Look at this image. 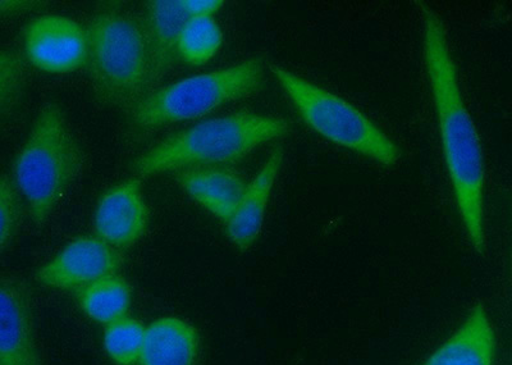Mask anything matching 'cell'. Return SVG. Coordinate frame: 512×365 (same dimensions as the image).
Segmentation results:
<instances>
[{"instance_id":"obj_1","label":"cell","mask_w":512,"mask_h":365,"mask_svg":"<svg viewBox=\"0 0 512 365\" xmlns=\"http://www.w3.org/2000/svg\"><path fill=\"white\" fill-rule=\"evenodd\" d=\"M423 54L443 157L466 235L479 254L486 252L484 184L486 167L477 126L466 108L459 76L442 21L432 11L424 13Z\"/></svg>"},{"instance_id":"obj_2","label":"cell","mask_w":512,"mask_h":365,"mask_svg":"<svg viewBox=\"0 0 512 365\" xmlns=\"http://www.w3.org/2000/svg\"><path fill=\"white\" fill-rule=\"evenodd\" d=\"M288 131L290 125L280 117L245 111L226 114L169 136L140 155L132 170L137 176L149 177L187 168L228 166Z\"/></svg>"},{"instance_id":"obj_3","label":"cell","mask_w":512,"mask_h":365,"mask_svg":"<svg viewBox=\"0 0 512 365\" xmlns=\"http://www.w3.org/2000/svg\"><path fill=\"white\" fill-rule=\"evenodd\" d=\"M88 35V66L100 102L132 108L150 94V53L143 21L120 9H104L90 22Z\"/></svg>"},{"instance_id":"obj_4","label":"cell","mask_w":512,"mask_h":365,"mask_svg":"<svg viewBox=\"0 0 512 365\" xmlns=\"http://www.w3.org/2000/svg\"><path fill=\"white\" fill-rule=\"evenodd\" d=\"M82 155L61 107L41 109L18 153L13 176L36 225H44L79 175Z\"/></svg>"},{"instance_id":"obj_5","label":"cell","mask_w":512,"mask_h":365,"mask_svg":"<svg viewBox=\"0 0 512 365\" xmlns=\"http://www.w3.org/2000/svg\"><path fill=\"white\" fill-rule=\"evenodd\" d=\"M264 81L262 59L251 58L223 70L187 77L152 91L131 108L130 120L145 130L196 120L258 93Z\"/></svg>"},{"instance_id":"obj_6","label":"cell","mask_w":512,"mask_h":365,"mask_svg":"<svg viewBox=\"0 0 512 365\" xmlns=\"http://www.w3.org/2000/svg\"><path fill=\"white\" fill-rule=\"evenodd\" d=\"M271 71L301 120L315 134L383 166L399 161V146L360 109L285 68L272 66Z\"/></svg>"},{"instance_id":"obj_7","label":"cell","mask_w":512,"mask_h":365,"mask_svg":"<svg viewBox=\"0 0 512 365\" xmlns=\"http://www.w3.org/2000/svg\"><path fill=\"white\" fill-rule=\"evenodd\" d=\"M25 52L32 66L48 73H71L89 63V35L71 18L47 15L27 26Z\"/></svg>"},{"instance_id":"obj_8","label":"cell","mask_w":512,"mask_h":365,"mask_svg":"<svg viewBox=\"0 0 512 365\" xmlns=\"http://www.w3.org/2000/svg\"><path fill=\"white\" fill-rule=\"evenodd\" d=\"M122 255L114 246L96 236L73 240L61 253L39 269L38 281L61 290H80L100 278L116 275Z\"/></svg>"},{"instance_id":"obj_9","label":"cell","mask_w":512,"mask_h":365,"mask_svg":"<svg viewBox=\"0 0 512 365\" xmlns=\"http://www.w3.org/2000/svg\"><path fill=\"white\" fill-rule=\"evenodd\" d=\"M149 218L139 182L123 181L99 200L94 217L96 235L116 249H128L144 236Z\"/></svg>"},{"instance_id":"obj_10","label":"cell","mask_w":512,"mask_h":365,"mask_svg":"<svg viewBox=\"0 0 512 365\" xmlns=\"http://www.w3.org/2000/svg\"><path fill=\"white\" fill-rule=\"evenodd\" d=\"M283 163V150L274 149L246 187L239 207L226 223L227 235L237 249L248 250L256 243L262 232L265 212L271 199L274 184Z\"/></svg>"},{"instance_id":"obj_11","label":"cell","mask_w":512,"mask_h":365,"mask_svg":"<svg viewBox=\"0 0 512 365\" xmlns=\"http://www.w3.org/2000/svg\"><path fill=\"white\" fill-rule=\"evenodd\" d=\"M176 180L191 199L224 225L236 212L248 187L239 173L223 167L187 168L177 172Z\"/></svg>"},{"instance_id":"obj_12","label":"cell","mask_w":512,"mask_h":365,"mask_svg":"<svg viewBox=\"0 0 512 365\" xmlns=\"http://www.w3.org/2000/svg\"><path fill=\"white\" fill-rule=\"evenodd\" d=\"M0 365H40L29 303L11 281L0 291Z\"/></svg>"},{"instance_id":"obj_13","label":"cell","mask_w":512,"mask_h":365,"mask_svg":"<svg viewBox=\"0 0 512 365\" xmlns=\"http://www.w3.org/2000/svg\"><path fill=\"white\" fill-rule=\"evenodd\" d=\"M189 18L181 0H154L148 3L144 25L148 36L152 89L167 76L177 58H180L178 41L182 27Z\"/></svg>"},{"instance_id":"obj_14","label":"cell","mask_w":512,"mask_h":365,"mask_svg":"<svg viewBox=\"0 0 512 365\" xmlns=\"http://www.w3.org/2000/svg\"><path fill=\"white\" fill-rule=\"evenodd\" d=\"M495 354V331L486 309L477 305L459 330L423 365H493Z\"/></svg>"},{"instance_id":"obj_15","label":"cell","mask_w":512,"mask_h":365,"mask_svg":"<svg viewBox=\"0 0 512 365\" xmlns=\"http://www.w3.org/2000/svg\"><path fill=\"white\" fill-rule=\"evenodd\" d=\"M199 353L198 330L185 319L164 317L146 327L139 365H195Z\"/></svg>"},{"instance_id":"obj_16","label":"cell","mask_w":512,"mask_h":365,"mask_svg":"<svg viewBox=\"0 0 512 365\" xmlns=\"http://www.w3.org/2000/svg\"><path fill=\"white\" fill-rule=\"evenodd\" d=\"M77 299L81 309L93 321L107 326L127 317L132 303V289L126 278L116 273L77 290Z\"/></svg>"},{"instance_id":"obj_17","label":"cell","mask_w":512,"mask_h":365,"mask_svg":"<svg viewBox=\"0 0 512 365\" xmlns=\"http://www.w3.org/2000/svg\"><path fill=\"white\" fill-rule=\"evenodd\" d=\"M223 34L214 17H190L182 27L178 57L191 66L207 65L221 49Z\"/></svg>"},{"instance_id":"obj_18","label":"cell","mask_w":512,"mask_h":365,"mask_svg":"<svg viewBox=\"0 0 512 365\" xmlns=\"http://www.w3.org/2000/svg\"><path fill=\"white\" fill-rule=\"evenodd\" d=\"M146 327L132 317H123L105 326V353L117 365L139 364L143 351Z\"/></svg>"},{"instance_id":"obj_19","label":"cell","mask_w":512,"mask_h":365,"mask_svg":"<svg viewBox=\"0 0 512 365\" xmlns=\"http://www.w3.org/2000/svg\"><path fill=\"white\" fill-rule=\"evenodd\" d=\"M24 88L21 63L15 54L3 50L0 56V107L3 116L11 113L20 102Z\"/></svg>"},{"instance_id":"obj_20","label":"cell","mask_w":512,"mask_h":365,"mask_svg":"<svg viewBox=\"0 0 512 365\" xmlns=\"http://www.w3.org/2000/svg\"><path fill=\"white\" fill-rule=\"evenodd\" d=\"M18 221V204L15 187L8 177L0 181V245L6 248L15 234Z\"/></svg>"},{"instance_id":"obj_21","label":"cell","mask_w":512,"mask_h":365,"mask_svg":"<svg viewBox=\"0 0 512 365\" xmlns=\"http://www.w3.org/2000/svg\"><path fill=\"white\" fill-rule=\"evenodd\" d=\"M187 16L213 17L223 7L222 0H181Z\"/></svg>"}]
</instances>
